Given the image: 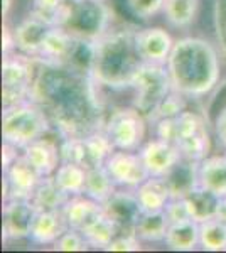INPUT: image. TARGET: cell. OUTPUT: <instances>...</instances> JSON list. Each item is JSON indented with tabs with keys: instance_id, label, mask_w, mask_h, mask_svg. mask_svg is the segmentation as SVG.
<instances>
[{
	"instance_id": "cell-35",
	"label": "cell",
	"mask_w": 226,
	"mask_h": 253,
	"mask_svg": "<svg viewBox=\"0 0 226 253\" xmlns=\"http://www.w3.org/2000/svg\"><path fill=\"white\" fill-rule=\"evenodd\" d=\"M184 110H187V98L182 96L179 91H176V89H172L169 95L166 98H162L157 107L149 113L147 120H149V124L152 125V124H155V122L162 120V118L179 117Z\"/></svg>"
},
{
	"instance_id": "cell-6",
	"label": "cell",
	"mask_w": 226,
	"mask_h": 253,
	"mask_svg": "<svg viewBox=\"0 0 226 253\" xmlns=\"http://www.w3.org/2000/svg\"><path fill=\"white\" fill-rule=\"evenodd\" d=\"M39 61L22 52L3 56L2 63V105L3 108L31 100Z\"/></svg>"
},
{
	"instance_id": "cell-26",
	"label": "cell",
	"mask_w": 226,
	"mask_h": 253,
	"mask_svg": "<svg viewBox=\"0 0 226 253\" xmlns=\"http://www.w3.org/2000/svg\"><path fill=\"white\" fill-rule=\"evenodd\" d=\"M101 210H103V206L100 203H96L94 199L88 198V196L81 194V196L69 198L61 211H63L68 226L73 228V230L81 231Z\"/></svg>"
},
{
	"instance_id": "cell-38",
	"label": "cell",
	"mask_w": 226,
	"mask_h": 253,
	"mask_svg": "<svg viewBox=\"0 0 226 253\" xmlns=\"http://www.w3.org/2000/svg\"><path fill=\"white\" fill-rule=\"evenodd\" d=\"M213 20H215L218 47H220L223 59L226 61V0H215Z\"/></svg>"
},
{
	"instance_id": "cell-7",
	"label": "cell",
	"mask_w": 226,
	"mask_h": 253,
	"mask_svg": "<svg viewBox=\"0 0 226 253\" xmlns=\"http://www.w3.org/2000/svg\"><path fill=\"white\" fill-rule=\"evenodd\" d=\"M149 120L137 107H120L110 112L105 118L103 130L110 137L115 149L120 150H135L145 144L149 137Z\"/></svg>"
},
{
	"instance_id": "cell-15",
	"label": "cell",
	"mask_w": 226,
	"mask_h": 253,
	"mask_svg": "<svg viewBox=\"0 0 226 253\" xmlns=\"http://www.w3.org/2000/svg\"><path fill=\"white\" fill-rule=\"evenodd\" d=\"M176 39L166 27L150 26L135 29V44L143 63L166 64Z\"/></svg>"
},
{
	"instance_id": "cell-47",
	"label": "cell",
	"mask_w": 226,
	"mask_h": 253,
	"mask_svg": "<svg viewBox=\"0 0 226 253\" xmlns=\"http://www.w3.org/2000/svg\"><path fill=\"white\" fill-rule=\"evenodd\" d=\"M225 152H226V150H225Z\"/></svg>"
},
{
	"instance_id": "cell-2",
	"label": "cell",
	"mask_w": 226,
	"mask_h": 253,
	"mask_svg": "<svg viewBox=\"0 0 226 253\" xmlns=\"http://www.w3.org/2000/svg\"><path fill=\"white\" fill-rule=\"evenodd\" d=\"M172 89L187 100H203L218 88L223 75V56L218 44L201 36L176 39L166 63Z\"/></svg>"
},
{
	"instance_id": "cell-14",
	"label": "cell",
	"mask_w": 226,
	"mask_h": 253,
	"mask_svg": "<svg viewBox=\"0 0 226 253\" xmlns=\"http://www.w3.org/2000/svg\"><path fill=\"white\" fill-rule=\"evenodd\" d=\"M138 154L152 177H166L172 167L182 159V154L174 144L154 135L147 138L145 144L138 149Z\"/></svg>"
},
{
	"instance_id": "cell-23",
	"label": "cell",
	"mask_w": 226,
	"mask_h": 253,
	"mask_svg": "<svg viewBox=\"0 0 226 253\" xmlns=\"http://www.w3.org/2000/svg\"><path fill=\"white\" fill-rule=\"evenodd\" d=\"M142 211H164L172 199V193L164 177H150L135 189Z\"/></svg>"
},
{
	"instance_id": "cell-20",
	"label": "cell",
	"mask_w": 226,
	"mask_h": 253,
	"mask_svg": "<svg viewBox=\"0 0 226 253\" xmlns=\"http://www.w3.org/2000/svg\"><path fill=\"white\" fill-rule=\"evenodd\" d=\"M172 198H186L199 186V162L182 157L166 175Z\"/></svg>"
},
{
	"instance_id": "cell-5",
	"label": "cell",
	"mask_w": 226,
	"mask_h": 253,
	"mask_svg": "<svg viewBox=\"0 0 226 253\" xmlns=\"http://www.w3.org/2000/svg\"><path fill=\"white\" fill-rule=\"evenodd\" d=\"M63 27L73 38L94 42L113 29V10L108 2L73 0Z\"/></svg>"
},
{
	"instance_id": "cell-39",
	"label": "cell",
	"mask_w": 226,
	"mask_h": 253,
	"mask_svg": "<svg viewBox=\"0 0 226 253\" xmlns=\"http://www.w3.org/2000/svg\"><path fill=\"white\" fill-rule=\"evenodd\" d=\"M143 250V242L135 233H120L105 252H140Z\"/></svg>"
},
{
	"instance_id": "cell-44",
	"label": "cell",
	"mask_w": 226,
	"mask_h": 253,
	"mask_svg": "<svg viewBox=\"0 0 226 253\" xmlns=\"http://www.w3.org/2000/svg\"><path fill=\"white\" fill-rule=\"evenodd\" d=\"M215 218L221 219L223 223H226V196L220 198V201H218V208H216V216H215Z\"/></svg>"
},
{
	"instance_id": "cell-13",
	"label": "cell",
	"mask_w": 226,
	"mask_h": 253,
	"mask_svg": "<svg viewBox=\"0 0 226 253\" xmlns=\"http://www.w3.org/2000/svg\"><path fill=\"white\" fill-rule=\"evenodd\" d=\"M43 175L29 162L20 157L3 170V201L7 199H32Z\"/></svg>"
},
{
	"instance_id": "cell-32",
	"label": "cell",
	"mask_w": 226,
	"mask_h": 253,
	"mask_svg": "<svg viewBox=\"0 0 226 253\" xmlns=\"http://www.w3.org/2000/svg\"><path fill=\"white\" fill-rule=\"evenodd\" d=\"M184 203L187 206L189 216L192 219H196L198 223L206 221L209 218L216 216V208H218V198L216 194L209 193V191L203 189V187H196L192 193H189L186 198H182Z\"/></svg>"
},
{
	"instance_id": "cell-42",
	"label": "cell",
	"mask_w": 226,
	"mask_h": 253,
	"mask_svg": "<svg viewBox=\"0 0 226 253\" xmlns=\"http://www.w3.org/2000/svg\"><path fill=\"white\" fill-rule=\"evenodd\" d=\"M2 51L3 56L12 54L15 52V38H14V27H10L9 20H3V27H2Z\"/></svg>"
},
{
	"instance_id": "cell-1",
	"label": "cell",
	"mask_w": 226,
	"mask_h": 253,
	"mask_svg": "<svg viewBox=\"0 0 226 253\" xmlns=\"http://www.w3.org/2000/svg\"><path fill=\"white\" fill-rule=\"evenodd\" d=\"M98 88L86 73L39 61L31 100L46 112L59 138L83 137L103 128L105 112Z\"/></svg>"
},
{
	"instance_id": "cell-3",
	"label": "cell",
	"mask_w": 226,
	"mask_h": 253,
	"mask_svg": "<svg viewBox=\"0 0 226 253\" xmlns=\"http://www.w3.org/2000/svg\"><path fill=\"white\" fill-rule=\"evenodd\" d=\"M142 64L135 29H110L94 41L91 78L100 88L130 89Z\"/></svg>"
},
{
	"instance_id": "cell-30",
	"label": "cell",
	"mask_w": 226,
	"mask_h": 253,
	"mask_svg": "<svg viewBox=\"0 0 226 253\" xmlns=\"http://www.w3.org/2000/svg\"><path fill=\"white\" fill-rule=\"evenodd\" d=\"M68 199L69 196L56 184L54 177L49 175V177H43L31 201L34 203L38 211H61Z\"/></svg>"
},
{
	"instance_id": "cell-27",
	"label": "cell",
	"mask_w": 226,
	"mask_h": 253,
	"mask_svg": "<svg viewBox=\"0 0 226 253\" xmlns=\"http://www.w3.org/2000/svg\"><path fill=\"white\" fill-rule=\"evenodd\" d=\"M169 216L164 211H142L140 218L135 224L134 233L143 243H164L169 230Z\"/></svg>"
},
{
	"instance_id": "cell-8",
	"label": "cell",
	"mask_w": 226,
	"mask_h": 253,
	"mask_svg": "<svg viewBox=\"0 0 226 253\" xmlns=\"http://www.w3.org/2000/svg\"><path fill=\"white\" fill-rule=\"evenodd\" d=\"M172 144L179 149L182 157L201 162L213 154V138L208 122L199 112L184 110L174 118V138Z\"/></svg>"
},
{
	"instance_id": "cell-16",
	"label": "cell",
	"mask_w": 226,
	"mask_h": 253,
	"mask_svg": "<svg viewBox=\"0 0 226 253\" xmlns=\"http://www.w3.org/2000/svg\"><path fill=\"white\" fill-rule=\"evenodd\" d=\"M103 211L113 219L118 226L120 233H134L135 224L142 214V208L134 189H123L118 187L110 196V199L103 203Z\"/></svg>"
},
{
	"instance_id": "cell-37",
	"label": "cell",
	"mask_w": 226,
	"mask_h": 253,
	"mask_svg": "<svg viewBox=\"0 0 226 253\" xmlns=\"http://www.w3.org/2000/svg\"><path fill=\"white\" fill-rule=\"evenodd\" d=\"M52 250L56 252H88L91 250V247L86 242L83 233L73 228H68L59 238L56 240V243L52 245Z\"/></svg>"
},
{
	"instance_id": "cell-25",
	"label": "cell",
	"mask_w": 226,
	"mask_h": 253,
	"mask_svg": "<svg viewBox=\"0 0 226 253\" xmlns=\"http://www.w3.org/2000/svg\"><path fill=\"white\" fill-rule=\"evenodd\" d=\"M81 233H83L86 242H88V245L93 250H106L108 245L120 235V230H118V226L115 224L113 219L101 210L81 230Z\"/></svg>"
},
{
	"instance_id": "cell-22",
	"label": "cell",
	"mask_w": 226,
	"mask_h": 253,
	"mask_svg": "<svg viewBox=\"0 0 226 253\" xmlns=\"http://www.w3.org/2000/svg\"><path fill=\"white\" fill-rule=\"evenodd\" d=\"M164 247L171 252L199 250V223L192 218L171 223L164 238Z\"/></svg>"
},
{
	"instance_id": "cell-33",
	"label": "cell",
	"mask_w": 226,
	"mask_h": 253,
	"mask_svg": "<svg viewBox=\"0 0 226 253\" xmlns=\"http://www.w3.org/2000/svg\"><path fill=\"white\" fill-rule=\"evenodd\" d=\"M73 0H32L29 14L51 27H63Z\"/></svg>"
},
{
	"instance_id": "cell-10",
	"label": "cell",
	"mask_w": 226,
	"mask_h": 253,
	"mask_svg": "<svg viewBox=\"0 0 226 253\" xmlns=\"http://www.w3.org/2000/svg\"><path fill=\"white\" fill-rule=\"evenodd\" d=\"M130 89L134 91L132 105L145 117H149V113L160 103V100L172 91V83L166 64L143 63Z\"/></svg>"
},
{
	"instance_id": "cell-21",
	"label": "cell",
	"mask_w": 226,
	"mask_h": 253,
	"mask_svg": "<svg viewBox=\"0 0 226 253\" xmlns=\"http://www.w3.org/2000/svg\"><path fill=\"white\" fill-rule=\"evenodd\" d=\"M199 187L216 194L226 196V152L211 154L199 162Z\"/></svg>"
},
{
	"instance_id": "cell-4",
	"label": "cell",
	"mask_w": 226,
	"mask_h": 253,
	"mask_svg": "<svg viewBox=\"0 0 226 253\" xmlns=\"http://www.w3.org/2000/svg\"><path fill=\"white\" fill-rule=\"evenodd\" d=\"M49 133H54L51 120L34 100H27L14 107L3 108L2 137L7 144H12L22 150L24 147Z\"/></svg>"
},
{
	"instance_id": "cell-40",
	"label": "cell",
	"mask_w": 226,
	"mask_h": 253,
	"mask_svg": "<svg viewBox=\"0 0 226 253\" xmlns=\"http://www.w3.org/2000/svg\"><path fill=\"white\" fill-rule=\"evenodd\" d=\"M166 213L169 216L171 223L191 218V216H189V211H187V206L182 198H172L169 201V205L166 206Z\"/></svg>"
},
{
	"instance_id": "cell-29",
	"label": "cell",
	"mask_w": 226,
	"mask_h": 253,
	"mask_svg": "<svg viewBox=\"0 0 226 253\" xmlns=\"http://www.w3.org/2000/svg\"><path fill=\"white\" fill-rule=\"evenodd\" d=\"M56 184L66 193L69 198L85 194L86 186V169L76 162L63 161L56 172L52 174Z\"/></svg>"
},
{
	"instance_id": "cell-9",
	"label": "cell",
	"mask_w": 226,
	"mask_h": 253,
	"mask_svg": "<svg viewBox=\"0 0 226 253\" xmlns=\"http://www.w3.org/2000/svg\"><path fill=\"white\" fill-rule=\"evenodd\" d=\"M59 147L63 161L76 162L85 169L105 166L106 159L115 150V145L103 128L83 137L59 138Z\"/></svg>"
},
{
	"instance_id": "cell-34",
	"label": "cell",
	"mask_w": 226,
	"mask_h": 253,
	"mask_svg": "<svg viewBox=\"0 0 226 253\" xmlns=\"http://www.w3.org/2000/svg\"><path fill=\"white\" fill-rule=\"evenodd\" d=\"M199 250L226 252V223L218 218L199 223Z\"/></svg>"
},
{
	"instance_id": "cell-28",
	"label": "cell",
	"mask_w": 226,
	"mask_h": 253,
	"mask_svg": "<svg viewBox=\"0 0 226 253\" xmlns=\"http://www.w3.org/2000/svg\"><path fill=\"white\" fill-rule=\"evenodd\" d=\"M201 0H166L162 15L172 29H189L196 22Z\"/></svg>"
},
{
	"instance_id": "cell-17",
	"label": "cell",
	"mask_w": 226,
	"mask_h": 253,
	"mask_svg": "<svg viewBox=\"0 0 226 253\" xmlns=\"http://www.w3.org/2000/svg\"><path fill=\"white\" fill-rule=\"evenodd\" d=\"M22 156L43 177H49V175L54 174L59 164L63 162L59 138L56 140L51 135L38 138L32 144L24 147Z\"/></svg>"
},
{
	"instance_id": "cell-43",
	"label": "cell",
	"mask_w": 226,
	"mask_h": 253,
	"mask_svg": "<svg viewBox=\"0 0 226 253\" xmlns=\"http://www.w3.org/2000/svg\"><path fill=\"white\" fill-rule=\"evenodd\" d=\"M20 154H22V150H20L19 147L3 142V145H2V169L5 170L7 167H10L20 157Z\"/></svg>"
},
{
	"instance_id": "cell-19",
	"label": "cell",
	"mask_w": 226,
	"mask_h": 253,
	"mask_svg": "<svg viewBox=\"0 0 226 253\" xmlns=\"http://www.w3.org/2000/svg\"><path fill=\"white\" fill-rule=\"evenodd\" d=\"M68 228L63 211H39L32 224L29 242L34 247H52Z\"/></svg>"
},
{
	"instance_id": "cell-45",
	"label": "cell",
	"mask_w": 226,
	"mask_h": 253,
	"mask_svg": "<svg viewBox=\"0 0 226 253\" xmlns=\"http://www.w3.org/2000/svg\"><path fill=\"white\" fill-rule=\"evenodd\" d=\"M12 7H14V0H2V15H3V20H9Z\"/></svg>"
},
{
	"instance_id": "cell-36",
	"label": "cell",
	"mask_w": 226,
	"mask_h": 253,
	"mask_svg": "<svg viewBox=\"0 0 226 253\" xmlns=\"http://www.w3.org/2000/svg\"><path fill=\"white\" fill-rule=\"evenodd\" d=\"M166 0H125L129 14L140 22H149L159 14H162Z\"/></svg>"
},
{
	"instance_id": "cell-41",
	"label": "cell",
	"mask_w": 226,
	"mask_h": 253,
	"mask_svg": "<svg viewBox=\"0 0 226 253\" xmlns=\"http://www.w3.org/2000/svg\"><path fill=\"white\" fill-rule=\"evenodd\" d=\"M213 128H215V137L218 140V145L221 147V150H226V105L215 117Z\"/></svg>"
},
{
	"instance_id": "cell-31",
	"label": "cell",
	"mask_w": 226,
	"mask_h": 253,
	"mask_svg": "<svg viewBox=\"0 0 226 253\" xmlns=\"http://www.w3.org/2000/svg\"><path fill=\"white\" fill-rule=\"evenodd\" d=\"M118 187L113 182L112 175L108 174L105 166L91 167L86 169V186H85V196L94 199L96 203L103 205L110 199Z\"/></svg>"
},
{
	"instance_id": "cell-46",
	"label": "cell",
	"mask_w": 226,
	"mask_h": 253,
	"mask_svg": "<svg viewBox=\"0 0 226 253\" xmlns=\"http://www.w3.org/2000/svg\"><path fill=\"white\" fill-rule=\"evenodd\" d=\"M91 2H108V0H91Z\"/></svg>"
},
{
	"instance_id": "cell-24",
	"label": "cell",
	"mask_w": 226,
	"mask_h": 253,
	"mask_svg": "<svg viewBox=\"0 0 226 253\" xmlns=\"http://www.w3.org/2000/svg\"><path fill=\"white\" fill-rule=\"evenodd\" d=\"M75 42L76 38H73L64 27H51L38 61L66 64L73 52V47H75Z\"/></svg>"
},
{
	"instance_id": "cell-12",
	"label": "cell",
	"mask_w": 226,
	"mask_h": 253,
	"mask_svg": "<svg viewBox=\"0 0 226 253\" xmlns=\"http://www.w3.org/2000/svg\"><path fill=\"white\" fill-rule=\"evenodd\" d=\"M38 213V208L34 206L31 199H7V201H3V243L29 240Z\"/></svg>"
},
{
	"instance_id": "cell-18",
	"label": "cell",
	"mask_w": 226,
	"mask_h": 253,
	"mask_svg": "<svg viewBox=\"0 0 226 253\" xmlns=\"http://www.w3.org/2000/svg\"><path fill=\"white\" fill-rule=\"evenodd\" d=\"M49 31H51V26H47L41 19L29 14L27 17L20 20L17 26H14V38L17 52H22V54L31 56L34 59H39Z\"/></svg>"
},
{
	"instance_id": "cell-11",
	"label": "cell",
	"mask_w": 226,
	"mask_h": 253,
	"mask_svg": "<svg viewBox=\"0 0 226 253\" xmlns=\"http://www.w3.org/2000/svg\"><path fill=\"white\" fill-rule=\"evenodd\" d=\"M105 167L117 187H123V189L135 191L143 181L150 177L142 162L140 154L135 150L115 149L106 159Z\"/></svg>"
}]
</instances>
